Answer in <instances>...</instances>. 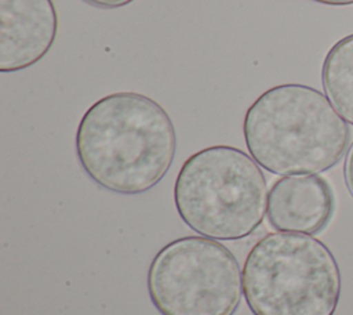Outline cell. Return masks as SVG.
<instances>
[{"label": "cell", "instance_id": "cell-1", "mask_svg": "<svg viewBox=\"0 0 353 315\" xmlns=\"http://www.w3.org/2000/svg\"><path fill=\"white\" fill-rule=\"evenodd\" d=\"M76 155L99 187L121 195L152 189L168 173L176 152L171 117L153 98L119 91L95 101L76 131Z\"/></svg>", "mask_w": 353, "mask_h": 315}, {"label": "cell", "instance_id": "cell-2", "mask_svg": "<svg viewBox=\"0 0 353 315\" xmlns=\"http://www.w3.org/2000/svg\"><path fill=\"white\" fill-rule=\"evenodd\" d=\"M243 134L251 158L279 175L327 171L350 141L346 120L327 95L299 83L263 91L244 115Z\"/></svg>", "mask_w": 353, "mask_h": 315}, {"label": "cell", "instance_id": "cell-3", "mask_svg": "<svg viewBox=\"0 0 353 315\" xmlns=\"http://www.w3.org/2000/svg\"><path fill=\"white\" fill-rule=\"evenodd\" d=\"M181 220L215 240L251 235L268 211V185L259 164L244 151L212 145L190 155L174 184Z\"/></svg>", "mask_w": 353, "mask_h": 315}, {"label": "cell", "instance_id": "cell-4", "mask_svg": "<svg viewBox=\"0 0 353 315\" xmlns=\"http://www.w3.org/2000/svg\"><path fill=\"white\" fill-rule=\"evenodd\" d=\"M241 274L252 315H334L338 308L339 265L312 235L266 233L248 251Z\"/></svg>", "mask_w": 353, "mask_h": 315}, {"label": "cell", "instance_id": "cell-5", "mask_svg": "<svg viewBox=\"0 0 353 315\" xmlns=\"http://www.w3.org/2000/svg\"><path fill=\"white\" fill-rule=\"evenodd\" d=\"M146 286L161 315H234L243 296V274L221 242L182 236L156 253Z\"/></svg>", "mask_w": 353, "mask_h": 315}, {"label": "cell", "instance_id": "cell-6", "mask_svg": "<svg viewBox=\"0 0 353 315\" xmlns=\"http://www.w3.org/2000/svg\"><path fill=\"white\" fill-rule=\"evenodd\" d=\"M58 33L52 0H0V72H18L48 54Z\"/></svg>", "mask_w": 353, "mask_h": 315}, {"label": "cell", "instance_id": "cell-7", "mask_svg": "<svg viewBox=\"0 0 353 315\" xmlns=\"http://www.w3.org/2000/svg\"><path fill=\"white\" fill-rule=\"evenodd\" d=\"M334 209V191L324 177L285 175L268 193L266 216L276 231L314 235L327 227Z\"/></svg>", "mask_w": 353, "mask_h": 315}, {"label": "cell", "instance_id": "cell-8", "mask_svg": "<svg viewBox=\"0 0 353 315\" xmlns=\"http://www.w3.org/2000/svg\"><path fill=\"white\" fill-rule=\"evenodd\" d=\"M321 84L338 113L353 124V33L339 39L327 51Z\"/></svg>", "mask_w": 353, "mask_h": 315}, {"label": "cell", "instance_id": "cell-9", "mask_svg": "<svg viewBox=\"0 0 353 315\" xmlns=\"http://www.w3.org/2000/svg\"><path fill=\"white\" fill-rule=\"evenodd\" d=\"M343 178H345L346 188H347L349 193L353 198V142H352L350 148L347 149V153H346V158H345Z\"/></svg>", "mask_w": 353, "mask_h": 315}, {"label": "cell", "instance_id": "cell-10", "mask_svg": "<svg viewBox=\"0 0 353 315\" xmlns=\"http://www.w3.org/2000/svg\"><path fill=\"white\" fill-rule=\"evenodd\" d=\"M83 1L90 4V6L98 7V8L110 10V8H120V7L128 6L134 0H83Z\"/></svg>", "mask_w": 353, "mask_h": 315}, {"label": "cell", "instance_id": "cell-11", "mask_svg": "<svg viewBox=\"0 0 353 315\" xmlns=\"http://www.w3.org/2000/svg\"><path fill=\"white\" fill-rule=\"evenodd\" d=\"M316 3L327 4V6H352L353 0H313Z\"/></svg>", "mask_w": 353, "mask_h": 315}]
</instances>
